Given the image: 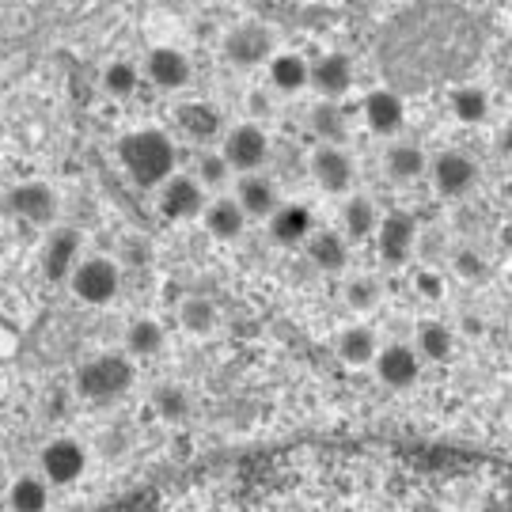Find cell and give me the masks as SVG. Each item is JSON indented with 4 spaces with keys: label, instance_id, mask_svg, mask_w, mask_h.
<instances>
[{
    "label": "cell",
    "instance_id": "1",
    "mask_svg": "<svg viewBox=\"0 0 512 512\" xmlns=\"http://www.w3.org/2000/svg\"><path fill=\"white\" fill-rule=\"evenodd\" d=\"M118 160H122L129 179L137 186H145V190L175 179V145L160 129H137V133L122 137Z\"/></svg>",
    "mask_w": 512,
    "mask_h": 512
},
{
    "label": "cell",
    "instance_id": "2",
    "mask_svg": "<svg viewBox=\"0 0 512 512\" xmlns=\"http://www.w3.org/2000/svg\"><path fill=\"white\" fill-rule=\"evenodd\" d=\"M137 380V368L126 353H99L76 368V391L88 403H114L122 399Z\"/></svg>",
    "mask_w": 512,
    "mask_h": 512
},
{
    "label": "cell",
    "instance_id": "3",
    "mask_svg": "<svg viewBox=\"0 0 512 512\" xmlns=\"http://www.w3.org/2000/svg\"><path fill=\"white\" fill-rule=\"evenodd\" d=\"M414 247H418V220L410 217L406 209H391L384 220H380V232H376V251H380V262L399 270L414 258Z\"/></svg>",
    "mask_w": 512,
    "mask_h": 512
},
{
    "label": "cell",
    "instance_id": "4",
    "mask_svg": "<svg viewBox=\"0 0 512 512\" xmlns=\"http://www.w3.org/2000/svg\"><path fill=\"white\" fill-rule=\"evenodd\" d=\"M118 285H122V274H118V266L110 262V258L95 255V258H84L80 266H76L73 274V293L80 304H92V308H103L110 304L114 296H118Z\"/></svg>",
    "mask_w": 512,
    "mask_h": 512
},
{
    "label": "cell",
    "instance_id": "5",
    "mask_svg": "<svg viewBox=\"0 0 512 512\" xmlns=\"http://www.w3.org/2000/svg\"><path fill=\"white\" fill-rule=\"evenodd\" d=\"M224 160L232 164V171L243 175H258V167L270 160V137L258 122H243L224 137Z\"/></svg>",
    "mask_w": 512,
    "mask_h": 512
},
{
    "label": "cell",
    "instance_id": "6",
    "mask_svg": "<svg viewBox=\"0 0 512 512\" xmlns=\"http://www.w3.org/2000/svg\"><path fill=\"white\" fill-rule=\"evenodd\" d=\"M84 467H88V452L80 440L57 437L42 448V478L50 486H73L76 478L84 475Z\"/></svg>",
    "mask_w": 512,
    "mask_h": 512
},
{
    "label": "cell",
    "instance_id": "7",
    "mask_svg": "<svg viewBox=\"0 0 512 512\" xmlns=\"http://www.w3.org/2000/svg\"><path fill=\"white\" fill-rule=\"evenodd\" d=\"M429 175H433V186H437L440 198H463L478 183V164L467 152L448 148V152H440L437 160H433Z\"/></svg>",
    "mask_w": 512,
    "mask_h": 512
},
{
    "label": "cell",
    "instance_id": "8",
    "mask_svg": "<svg viewBox=\"0 0 512 512\" xmlns=\"http://www.w3.org/2000/svg\"><path fill=\"white\" fill-rule=\"evenodd\" d=\"M270 50H274V38H270L266 27H258V23H243V27L228 31V38H224V54L239 69H255L262 61L270 65L274 61Z\"/></svg>",
    "mask_w": 512,
    "mask_h": 512
},
{
    "label": "cell",
    "instance_id": "9",
    "mask_svg": "<svg viewBox=\"0 0 512 512\" xmlns=\"http://www.w3.org/2000/svg\"><path fill=\"white\" fill-rule=\"evenodd\" d=\"M372 368H376L380 384H387L391 391H406V387L418 384L421 353L414 346H406V342H391V346L380 349V357H376Z\"/></svg>",
    "mask_w": 512,
    "mask_h": 512
},
{
    "label": "cell",
    "instance_id": "10",
    "mask_svg": "<svg viewBox=\"0 0 512 512\" xmlns=\"http://www.w3.org/2000/svg\"><path fill=\"white\" fill-rule=\"evenodd\" d=\"M205 186L198 179H190V175H175L171 183L160 186V213L167 220H194V217H205Z\"/></svg>",
    "mask_w": 512,
    "mask_h": 512
},
{
    "label": "cell",
    "instance_id": "11",
    "mask_svg": "<svg viewBox=\"0 0 512 512\" xmlns=\"http://www.w3.org/2000/svg\"><path fill=\"white\" fill-rule=\"evenodd\" d=\"M76 266H80V232L57 228L42 251V274H46V281L61 285V281H73Z\"/></svg>",
    "mask_w": 512,
    "mask_h": 512
},
{
    "label": "cell",
    "instance_id": "12",
    "mask_svg": "<svg viewBox=\"0 0 512 512\" xmlns=\"http://www.w3.org/2000/svg\"><path fill=\"white\" fill-rule=\"evenodd\" d=\"M311 175L327 194H346L353 186V160L342 145H319L311 152Z\"/></svg>",
    "mask_w": 512,
    "mask_h": 512
},
{
    "label": "cell",
    "instance_id": "13",
    "mask_svg": "<svg viewBox=\"0 0 512 512\" xmlns=\"http://www.w3.org/2000/svg\"><path fill=\"white\" fill-rule=\"evenodd\" d=\"M8 213L27 224H50L57 217V194L50 183H19L8 194Z\"/></svg>",
    "mask_w": 512,
    "mask_h": 512
},
{
    "label": "cell",
    "instance_id": "14",
    "mask_svg": "<svg viewBox=\"0 0 512 512\" xmlns=\"http://www.w3.org/2000/svg\"><path fill=\"white\" fill-rule=\"evenodd\" d=\"M145 76L160 88V92H179L190 84V57L175 46H160L152 50L145 61Z\"/></svg>",
    "mask_w": 512,
    "mask_h": 512
},
{
    "label": "cell",
    "instance_id": "15",
    "mask_svg": "<svg viewBox=\"0 0 512 512\" xmlns=\"http://www.w3.org/2000/svg\"><path fill=\"white\" fill-rule=\"evenodd\" d=\"M406 122V107L403 99L387 88H376V92L365 95V126L376 133V137H395Z\"/></svg>",
    "mask_w": 512,
    "mask_h": 512
},
{
    "label": "cell",
    "instance_id": "16",
    "mask_svg": "<svg viewBox=\"0 0 512 512\" xmlns=\"http://www.w3.org/2000/svg\"><path fill=\"white\" fill-rule=\"evenodd\" d=\"M311 88L338 103L353 88V61L346 54H323L311 65Z\"/></svg>",
    "mask_w": 512,
    "mask_h": 512
},
{
    "label": "cell",
    "instance_id": "17",
    "mask_svg": "<svg viewBox=\"0 0 512 512\" xmlns=\"http://www.w3.org/2000/svg\"><path fill=\"white\" fill-rule=\"evenodd\" d=\"M311 236H315V217H311L308 205H281L270 217V239L281 247H300Z\"/></svg>",
    "mask_w": 512,
    "mask_h": 512
},
{
    "label": "cell",
    "instance_id": "18",
    "mask_svg": "<svg viewBox=\"0 0 512 512\" xmlns=\"http://www.w3.org/2000/svg\"><path fill=\"white\" fill-rule=\"evenodd\" d=\"M236 202L251 220H270L281 209L277 205V186L266 175H243L236 186Z\"/></svg>",
    "mask_w": 512,
    "mask_h": 512
},
{
    "label": "cell",
    "instance_id": "19",
    "mask_svg": "<svg viewBox=\"0 0 512 512\" xmlns=\"http://www.w3.org/2000/svg\"><path fill=\"white\" fill-rule=\"evenodd\" d=\"M334 349H338V357H342L346 365L365 368V365H376V357H380V349L384 346H380L376 330L365 327V323H357V327H346L342 334H338Z\"/></svg>",
    "mask_w": 512,
    "mask_h": 512
},
{
    "label": "cell",
    "instance_id": "20",
    "mask_svg": "<svg viewBox=\"0 0 512 512\" xmlns=\"http://www.w3.org/2000/svg\"><path fill=\"white\" fill-rule=\"evenodd\" d=\"M380 209L372 198L365 194H353L346 205H342V236L353 239V243H361V239H372L380 232Z\"/></svg>",
    "mask_w": 512,
    "mask_h": 512
},
{
    "label": "cell",
    "instance_id": "21",
    "mask_svg": "<svg viewBox=\"0 0 512 512\" xmlns=\"http://www.w3.org/2000/svg\"><path fill=\"white\" fill-rule=\"evenodd\" d=\"M304 247H308L311 266H319L323 274H338L349 266V239L342 232H315Z\"/></svg>",
    "mask_w": 512,
    "mask_h": 512
},
{
    "label": "cell",
    "instance_id": "22",
    "mask_svg": "<svg viewBox=\"0 0 512 512\" xmlns=\"http://www.w3.org/2000/svg\"><path fill=\"white\" fill-rule=\"evenodd\" d=\"M175 122L183 129L190 141H213L220 137V129H224V118H220L217 107H209V103H183V107L175 110Z\"/></svg>",
    "mask_w": 512,
    "mask_h": 512
},
{
    "label": "cell",
    "instance_id": "23",
    "mask_svg": "<svg viewBox=\"0 0 512 512\" xmlns=\"http://www.w3.org/2000/svg\"><path fill=\"white\" fill-rule=\"evenodd\" d=\"M266 73H270V84L281 95H296L311 84V65L300 54H274Z\"/></svg>",
    "mask_w": 512,
    "mask_h": 512
},
{
    "label": "cell",
    "instance_id": "24",
    "mask_svg": "<svg viewBox=\"0 0 512 512\" xmlns=\"http://www.w3.org/2000/svg\"><path fill=\"white\" fill-rule=\"evenodd\" d=\"M247 213H243V205L236 198H217V202H209L205 209V228H209V236L213 239H239L243 236V228H247Z\"/></svg>",
    "mask_w": 512,
    "mask_h": 512
},
{
    "label": "cell",
    "instance_id": "25",
    "mask_svg": "<svg viewBox=\"0 0 512 512\" xmlns=\"http://www.w3.org/2000/svg\"><path fill=\"white\" fill-rule=\"evenodd\" d=\"M384 167L395 183H418L433 164H429V156L418 145H391L384 156Z\"/></svg>",
    "mask_w": 512,
    "mask_h": 512
},
{
    "label": "cell",
    "instance_id": "26",
    "mask_svg": "<svg viewBox=\"0 0 512 512\" xmlns=\"http://www.w3.org/2000/svg\"><path fill=\"white\" fill-rule=\"evenodd\" d=\"M311 133L323 141V145H342L349 133V118L342 103H334V99H323V103H315L311 107Z\"/></svg>",
    "mask_w": 512,
    "mask_h": 512
},
{
    "label": "cell",
    "instance_id": "27",
    "mask_svg": "<svg viewBox=\"0 0 512 512\" xmlns=\"http://www.w3.org/2000/svg\"><path fill=\"white\" fill-rule=\"evenodd\" d=\"M8 505L12 512H46L50 509V482L38 475H19L8 486Z\"/></svg>",
    "mask_w": 512,
    "mask_h": 512
},
{
    "label": "cell",
    "instance_id": "28",
    "mask_svg": "<svg viewBox=\"0 0 512 512\" xmlns=\"http://www.w3.org/2000/svg\"><path fill=\"white\" fill-rule=\"evenodd\" d=\"M448 107L456 114V122L478 126V122L490 118V95H486V88H478V84H463V88H456V92L448 95Z\"/></svg>",
    "mask_w": 512,
    "mask_h": 512
},
{
    "label": "cell",
    "instance_id": "29",
    "mask_svg": "<svg viewBox=\"0 0 512 512\" xmlns=\"http://www.w3.org/2000/svg\"><path fill=\"white\" fill-rule=\"evenodd\" d=\"M414 349L421 353V361H448L452 357V349H456V334L448 330V323H421L418 327V338H414Z\"/></svg>",
    "mask_w": 512,
    "mask_h": 512
},
{
    "label": "cell",
    "instance_id": "30",
    "mask_svg": "<svg viewBox=\"0 0 512 512\" xmlns=\"http://www.w3.org/2000/svg\"><path fill=\"white\" fill-rule=\"evenodd\" d=\"M164 327L156 319H137L133 327L126 330V349L129 357H156L164 349Z\"/></svg>",
    "mask_w": 512,
    "mask_h": 512
},
{
    "label": "cell",
    "instance_id": "31",
    "mask_svg": "<svg viewBox=\"0 0 512 512\" xmlns=\"http://www.w3.org/2000/svg\"><path fill=\"white\" fill-rule=\"evenodd\" d=\"M179 323L190 334H209V330L217 327V304L205 300V296H186L183 304H179Z\"/></svg>",
    "mask_w": 512,
    "mask_h": 512
},
{
    "label": "cell",
    "instance_id": "32",
    "mask_svg": "<svg viewBox=\"0 0 512 512\" xmlns=\"http://www.w3.org/2000/svg\"><path fill=\"white\" fill-rule=\"evenodd\" d=\"M152 406H156V414H160L164 421H186V418H190V395H186L179 384L156 387Z\"/></svg>",
    "mask_w": 512,
    "mask_h": 512
},
{
    "label": "cell",
    "instance_id": "33",
    "mask_svg": "<svg viewBox=\"0 0 512 512\" xmlns=\"http://www.w3.org/2000/svg\"><path fill=\"white\" fill-rule=\"evenodd\" d=\"M137 84H141V69L129 65V61H114V65H107V73H103V88L114 99H129V95L137 92Z\"/></svg>",
    "mask_w": 512,
    "mask_h": 512
},
{
    "label": "cell",
    "instance_id": "34",
    "mask_svg": "<svg viewBox=\"0 0 512 512\" xmlns=\"http://www.w3.org/2000/svg\"><path fill=\"white\" fill-rule=\"evenodd\" d=\"M346 304L353 311H372L376 304H380V281L376 277H349L346 281Z\"/></svg>",
    "mask_w": 512,
    "mask_h": 512
},
{
    "label": "cell",
    "instance_id": "35",
    "mask_svg": "<svg viewBox=\"0 0 512 512\" xmlns=\"http://www.w3.org/2000/svg\"><path fill=\"white\" fill-rule=\"evenodd\" d=\"M232 175V164L224 160V152H205L198 160V183L202 186H224Z\"/></svg>",
    "mask_w": 512,
    "mask_h": 512
},
{
    "label": "cell",
    "instance_id": "36",
    "mask_svg": "<svg viewBox=\"0 0 512 512\" xmlns=\"http://www.w3.org/2000/svg\"><path fill=\"white\" fill-rule=\"evenodd\" d=\"M452 266H456V274L467 277V281H478V277H486V262H482L475 251H456Z\"/></svg>",
    "mask_w": 512,
    "mask_h": 512
},
{
    "label": "cell",
    "instance_id": "37",
    "mask_svg": "<svg viewBox=\"0 0 512 512\" xmlns=\"http://www.w3.org/2000/svg\"><path fill=\"white\" fill-rule=\"evenodd\" d=\"M414 289H418V296H425V300H440V296H444V277H440L437 270H418V274H414Z\"/></svg>",
    "mask_w": 512,
    "mask_h": 512
},
{
    "label": "cell",
    "instance_id": "38",
    "mask_svg": "<svg viewBox=\"0 0 512 512\" xmlns=\"http://www.w3.org/2000/svg\"><path fill=\"white\" fill-rule=\"evenodd\" d=\"M251 110H255V114H270V99H266V92H251Z\"/></svg>",
    "mask_w": 512,
    "mask_h": 512
},
{
    "label": "cell",
    "instance_id": "39",
    "mask_svg": "<svg viewBox=\"0 0 512 512\" xmlns=\"http://www.w3.org/2000/svg\"><path fill=\"white\" fill-rule=\"evenodd\" d=\"M497 148H501L505 156H512V122H509V126H505V133L497 137Z\"/></svg>",
    "mask_w": 512,
    "mask_h": 512
},
{
    "label": "cell",
    "instance_id": "40",
    "mask_svg": "<svg viewBox=\"0 0 512 512\" xmlns=\"http://www.w3.org/2000/svg\"><path fill=\"white\" fill-rule=\"evenodd\" d=\"M8 490V471H4V463H0V494Z\"/></svg>",
    "mask_w": 512,
    "mask_h": 512
},
{
    "label": "cell",
    "instance_id": "41",
    "mask_svg": "<svg viewBox=\"0 0 512 512\" xmlns=\"http://www.w3.org/2000/svg\"><path fill=\"white\" fill-rule=\"evenodd\" d=\"M4 213H8V198H4V194H0V217H4Z\"/></svg>",
    "mask_w": 512,
    "mask_h": 512
},
{
    "label": "cell",
    "instance_id": "42",
    "mask_svg": "<svg viewBox=\"0 0 512 512\" xmlns=\"http://www.w3.org/2000/svg\"><path fill=\"white\" fill-rule=\"evenodd\" d=\"M0 141H4V122H0Z\"/></svg>",
    "mask_w": 512,
    "mask_h": 512
}]
</instances>
